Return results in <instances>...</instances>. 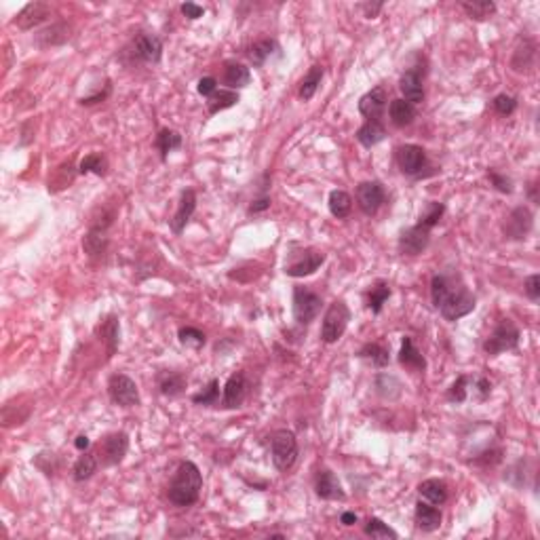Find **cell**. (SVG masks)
<instances>
[{
    "instance_id": "cell-53",
    "label": "cell",
    "mask_w": 540,
    "mask_h": 540,
    "mask_svg": "<svg viewBox=\"0 0 540 540\" xmlns=\"http://www.w3.org/2000/svg\"><path fill=\"white\" fill-rule=\"evenodd\" d=\"M110 91H112V84H108V87H106L104 91H97L95 95H89V97H80V104H82V106H93V104H99V102H104V99L110 95Z\"/></svg>"
},
{
    "instance_id": "cell-47",
    "label": "cell",
    "mask_w": 540,
    "mask_h": 540,
    "mask_svg": "<svg viewBox=\"0 0 540 540\" xmlns=\"http://www.w3.org/2000/svg\"><path fill=\"white\" fill-rule=\"evenodd\" d=\"M492 104H494V110L498 112L500 117H510L517 110V99L513 95H506V93L496 95Z\"/></svg>"
},
{
    "instance_id": "cell-16",
    "label": "cell",
    "mask_w": 540,
    "mask_h": 540,
    "mask_svg": "<svg viewBox=\"0 0 540 540\" xmlns=\"http://www.w3.org/2000/svg\"><path fill=\"white\" fill-rule=\"evenodd\" d=\"M51 15V7L45 5V3H30V5H25L17 17H15V25L19 27V30H34V27H38L40 23H45Z\"/></svg>"
},
{
    "instance_id": "cell-46",
    "label": "cell",
    "mask_w": 540,
    "mask_h": 540,
    "mask_svg": "<svg viewBox=\"0 0 540 540\" xmlns=\"http://www.w3.org/2000/svg\"><path fill=\"white\" fill-rule=\"evenodd\" d=\"M445 213V207L443 203H429V207H426V211L420 215L418 224L426 226V228H431L433 231V226L441 220V215Z\"/></svg>"
},
{
    "instance_id": "cell-3",
    "label": "cell",
    "mask_w": 540,
    "mask_h": 540,
    "mask_svg": "<svg viewBox=\"0 0 540 540\" xmlns=\"http://www.w3.org/2000/svg\"><path fill=\"white\" fill-rule=\"evenodd\" d=\"M323 262H325V253H323V251H319V249H315V247L292 245V247L287 249L283 270H285L287 277L302 279V277H308V274H312V272H317Z\"/></svg>"
},
{
    "instance_id": "cell-14",
    "label": "cell",
    "mask_w": 540,
    "mask_h": 540,
    "mask_svg": "<svg viewBox=\"0 0 540 540\" xmlns=\"http://www.w3.org/2000/svg\"><path fill=\"white\" fill-rule=\"evenodd\" d=\"M397 163H399V169L408 176H418L424 165H426V152L422 146L416 144H403L399 150H397Z\"/></svg>"
},
{
    "instance_id": "cell-4",
    "label": "cell",
    "mask_w": 540,
    "mask_h": 540,
    "mask_svg": "<svg viewBox=\"0 0 540 540\" xmlns=\"http://www.w3.org/2000/svg\"><path fill=\"white\" fill-rule=\"evenodd\" d=\"M351 321V310L344 300H336L329 304L323 323H321V340L325 344H333L344 336Z\"/></svg>"
},
{
    "instance_id": "cell-17",
    "label": "cell",
    "mask_w": 540,
    "mask_h": 540,
    "mask_svg": "<svg viewBox=\"0 0 540 540\" xmlns=\"http://www.w3.org/2000/svg\"><path fill=\"white\" fill-rule=\"evenodd\" d=\"M97 336L102 340V344L106 347V359H112L119 349L121 342V323L117 315H108L99 325H97Z\"/></svg>"
},
{
    "instance_id": "cell-9",
    "label": "cell",
    "mask_w": 540,
    "mask_h": 540,
    "mask_svg": "<svg viewBox=\"0 0 540 540\" xmlns=\"http://www.w3.org/2000/svg\"><path fill=\"white\" fill-rule=\"evenodd\" d=\"M108 395L115 406L121 408H135L139 406V390L137 384L127 374H115L108 380Z\"/></svg>"
},
{
    "instance_id": "cell-39",
    "label": "cell",
    "mask_w": 540,
    "mask_h": 540,
    "mask_svg": "<svg viewBox=\"0 0 540 540\" xmlns=\"http://www.w3.org/2000/svg\"><path fill=\"white\" fill-rule=\"evenodd\" d=\"M78 174H95V176H106L108 174V161L102 152H93V154H87L82 161H80V167H78Z\"/></svg>"
},
{
    "instance_id": "cell-6",
    "label": "cell",
    "mask_w": 540,
    "mask_h": 540,
    "mask_svg": "<svg viewBox=\"0 0 540 540\" xmlns=\"http://www.w3.org/2000/svg\"><path fill=\"white\" fill-rule=\"evenodd\" d=\"M519 329L510 319H500V323L494 327L492 336L483 342V351L490 357H496L504 351H515L519 347Z\"/></svg>"
},
{
    "instance_id": "cell-21",
    "label": "cell",
    "mask_w": 540,
    "mask_h": 540,
    "mask_svg": "<svg viewBox=\"0 0 540 540\" xmlns=\"http://www.w3.org/2000/svg\"><path fill=\"white\" fill-rule=\"evenodd\" d=\"M414 517H416L418 530H422V532H435V530H439L441 519H443L441 510H439L435 504L422 502V500L416 502V513H414Z\"/></svg>"
},
{
    "instance_id": "cell-35",
    "label": "cell",
    "mask_w": 540,
    "mask_h": 540,
    "mask_svg": "<svg viewBox=\"0 0 540 540\" xmlns=\"http://www.w3.org/2000/svg\"><path fill=\"white\" fill-rule=\"evenodd\" d=\"M460 7L471 19H477V21L492 17L498 9L496 3H492V0H473V3H460Z\"/></svg>"
},
{
    "instance_id": "cell-7",
    "label": "cell",
    "mask_w": 540,
    "mask_h": 540,
    "mask_svg": "<svg viewBox=\"0 0 540 540\" xmlns=\"http://www.w3.org/2000/svg\"><path fill=\"white\" fill-rule=\"evenodd\" d=\"M321 296L315 294L310 287L304 285H296L294 287V300H292V310H294V319L300 325H308L317 319V315L321 312Z\"/></svg>"
},
{
    "instance_id": "cell-45",
    "label": "cell",
    "mask_w": 540,
    "mask_h": 540,
    "mask_svg": "<svg viewBox=\"0 0 540 540\" xmlns=\"http://www.w3.org/2000/svg\"><path fill=\"white\" fill-rule=\"evenodd\" d=\"M218 399H220V382L213 378L207 384V388H203L201 392H196L192 397V403H196V406H215Z\"/></svg>"
},
{
    "instance_id": "cell-50",
    "label": "cell",
    "mask_w": 540,
    "mask_h": 540,
    "mask_svg": "<svg viewBox=\"0 0 540 540\" xmlns=\"http://www.w3.org/2000/svg\"><path fill=\"white\" fill-rule=\"evenodd\" d=\"M524 292L532 302L540 300V274H530L524 283Z\"/></svg>"
},
{
    "instance_id": "cell-25",
    "label": "cell",
    "mask_w": 540,
    "mask_h": 540,
    "mask_svg": "<svg viewBox=\"0 0 540 540\" xmlns=\"http://www.w3.org/2000/svg\"><path fill=\"white\" fill-rule=\"evenodd\" d=\"M399 89L403 93V99L410 102V104H420L424 99V87H422V80L420 76L414 72V70H408L401 80H399Z\"/></svg>"
},
{
    "instance_id": "cell-20",
    "label": "cell",
    "mask_w": 540,
    "mask_h": 540,
    "mask_svg": "<svg viewBox=\"0 0 540 540\" xmlns=\"http://www.w3.org/2000/svg\"><path fill=\"white\" fill-rule=\"evenodd\" d=\"M156 384H159V390L161 395L165 397H180L184 395L186 386H188V376L182 374V372H174V369H165L156 376Z\"/></svg>"
},
{
    "instance_id": "cell-30",
    "label": "cell",
    "mask_w": 540,
    "mask_h": 540,
    "mask_svg": "<svg viewBox=\"0 0 540 540\" xmlns=\"http://www.w3.org/2000/svg\"><path fill=\"white\" fill-rule=\"evenodd\" d=\"M329 213L338 220H344L353 211V198L344 190H331L329 192Z\"/></svg>"
},
{
    "instance_id": "cell-40",
    "label": "cell",
    "mask_w": 540,
    "mask_h": 540,
    "mask_svg": "<svg viewBox=\"0 0 540 540\" xmlns=\"http://www.w3.org/2000/svg\"><path fill=\"white\" fill-rule=\"evenodd\" d=\"M359 357H361V359H367V361H372L374 367H386L388 361H390L388 349L382 347V344H376V342L365 344V347L359 351Z\"/></svg>"
},
{
    "instance_id": "cell-52",
    "label": "cell",
    "mask_w": 540,
    "mask_h": 540,
    "mask_svg": "<svg viewBox=\"0 0 540 540\" xmlns=\"http://www.w3.org/2000/svg\"><path fill=\"white\" fill-rule=\"evenodd\" d=\"M182 13H184V17H188V19H198V17H203V13H205V9L201 7V5H194V3H184L182 5Z\"/></svg>"
},
{
    "instance_id": "cell-2",
    "label": "cell",
    "mask_w": 540,
    "mask_h": 540,
    "mask_svg": "<svg viewBox=\"0 0 540 540\" xmlns=\"http://www.w3.org/2000/svg\"><path fill=\"white\" fill-rule=\"evenodd\" d=\"M203 490V475L198 471V467L192 460H184L172 483H169V502H174L176 506H192Z\"/></svg>"
},
{
    "instance_id": "cell-24",
    "label": "cell",
    "mask_w": 540,
    "mask_h": 540,
    "mask_svg": "<svg viewBox=\"0 0 540 540\" xmlns=\"http://www.w3.org/2000/svg\"><path fill=\"white\" fill-rule=\"evenodd\" d=\"M418 492H420V496L426 502H431L435 506H441V504L447 502V486H445V481H441V479H426V481H422L418 486Z\"/></svg>"
},
{
    "instance_id": "cell-1",
    "label": "cell",
    "mask_w": 540,
    "mask_h": 540,
    "mask_svg": "<svg viewBox=\"0 0 540 540\" xmlns=\"http://www.w3.org/2000/svg\"><path fill=\"white\" fill-rule=\"evenodd\" d=\"M431 298L435 308L441 312L445 321H458L475 310V296L454 279L445 274H435L431 281Z\"/></svg>"
},
{
    "instance_id": "cell-23",
    "label": "cell",
    "mask_w": 540,
    "mask_h": 540,
    "mask_svg": "<svg viewBox=\"0 0 540 540\" xmlns=\"http://www.w3.org/2000/svg\"><path fill=\"white\" fill-rule=\"evenodd\" d=\"M386 137V129L384 125L380 123V119H367L361 129L357 131V139H359V144L365 146V148H372L376 144H380V141Z\"/></svg>"
},
{
    "instance_id": "cell-42",
    "label": "cell",
    "mask_w": 540,
    "mask_h": 540,
    "mask_svg": "<svg viewBox=\"0 0 540 540\" xmlns=\"http://www.w3.org/2000/svg\"><path fill=\"white\" fill-rule=\"evenodd\" d=\"M178 338H180V344L188 347V349H203L205 342H207V338L201 329H196V327H182L178 331Z\"/></svg>"
},
{
    "instance_id": "cell-38",
    "label": "cell",
    "mask_w": 540,
    "mask_h": 540,
    "mask_svg": "<svg viewBox=\"0 0 540 540\" xmlns=\"http://www.w3.org/2000/svg\"><path fill=\"white\" fill-rule=\"evenodd\" d=\"M237 102H239V93H237V91L220 89V91H215V93L209 97V102H207L209 115H218V112H222V110H226V108H233Z\"/></svg>"
},
{
    "instance_id": "cell-28",
    "label": "cell",
    "mask_w": 540,
    "mask_h": 540,
    "mask_svg": "<svg viewBox=\"0 0 540 540\" xmlns=\"http://www.w3.org/2000/svg\"><path fill=\"white\" fill-rule=\"evenodd\" d=\"M82 249L84 253L89 255V258H102L108 249V237H106V231L104 228H93L84 235L82 239Z\"/></svg>"
},
{
    "instance_id": "cell-26",
    "label": "cell",
    "mask_w": 540,
    "mask_h": 540,
    "mask_svg": "<svg viewBox=\"0 0 540 540\" xmlns=\"http://www.w3.org/2000/svg\"><path fill=\"white\" fill-rule=\"evenodd\" d=\"M249 80H251V72H249L247 66L237 64V62L226 64V68H224V82H226V87H228L231 91L247 87Z\"/></svg>"
},
{
    "instance_id": "cell-15",
    "label": "cell",
    "mask_w": 540,
    "mask_h": 540,
    "mask_svg": "<svg viewBox=\"0 0 540 540\" xmlns=\"http://www.w3.org/2000/svg\"><path fill=\"white\" fill-rule=\"evenodd\" d=\"M245 397H247V376H245V372H235L228 380H226L222 406L226 410L241 408Z\"/></svg>"
},
{
    "instance_id": "cell-19",
    "label": "cell",
    "mask_w": 540,
    "mask_h": 540,
    "mask_svg": "<svg viewBox=\"0 0 540 540\" xmlns=\"http://www.w3.org/2000/svg\"><path fill=\"white\" fill-rule=\"evenodd\" d=\"M315 492L323 500H344L347 498L342 486H340V481H338V477L329 469L319 471L317 481H315Z\"/></svg>"
},
{
    "instance_id": "cell-44",
    "label": "cell",
    "mask_w": 540,
    "mask_h": 540,
    "mask_svg": "<svg viewBox=\"0 0 540 540\" xmlns=\"http://www.w3.org/2000/svg\"><path fill=\"white\" fill-rule=\"evenodd\" d=\"M469 386H471V376H458L447 388V401L451 403H465L469 397Z\"/></svg>"
},
{
    "instance_id": "cell-49",
    "label": "cell",
    "mask_w": 540,
    "mask_h": 540,
    "mask_svg": "<svg viewBox=\"0 0 540 540\" xmlns=\"http://www.w3.org/2000/svg\"><path fill=\"white\" fill-rule=\"evenodd\" d=\"M471 384L477 392V399L479 401H486L490 392H492V382L488 378H483V376H477V378H471Z\"/></svg>"
},
{
    "instance_id": "cell-48",
    "label": "cell",
    "mask_w": 540,
    "mask_h": 540,
    "mask_svg": "<svg viewBox=\"0 0 540 540\" xmlns=\"http://www.w3.org/2000/svg\"><path fill=\"white\" fill-rule=\"evenodd\" d=\"M488 178H490L492 186H494L498 192H502V194H510V192H513V182H510V178L498 174L496 169H490V172H488Z\"/></svg>"
},
{
    "instance_id": "cell-12",
    "label": "cell",
    "mask_w": 540,
    "mask_h": 540,
    "mask_svg": "<svg viewBox=\"0 0 540 540\" xmlns=\"http://www.w3.org/2000/svg\"><path fill=\"white\" fill-rule=\"evenodd\" d=\"M384 203V188L380 182H363L357 186V205L365 215H376Z\"/></svg>"
},
{
    "instance_id": "cell-51",
    "label": "cell",
    "mask_w": 540,
    "mask_h": 540,
    "mask_svg": "<svg viewBox=\"0 0 540 540\" xmlns=\"http://www.w3.org/2000/svg\"><path fill=\"white\" fill-rule=\"evenodd\" d=\"M196 91L201 93V95H205V97H211V95L218 91V80H215L213 76L201 78V80H198V84H196Z\"/></svg>"
},
{
    "instance_id": "cell-27",
    "label": "cell",
    "mask_w": 540,
    "mask_h": 540,
    "mask_svg": "<svg viewBox=\"0 0 540 540\" xmlns=\"http://www.w3.org/2000/svg\"><path fill=\"white\" fill-rule=\"evenodd\" d=\"M399 363L408 369H416V372H424V367H426V361L422 357V353L416 349L414 344V340L410 336L403 338V342H401V351H399Z\"/></svg>"
},
{
    "instance_id": "cell-11",
    "label": "cell",
    "mask_w": 540,
    "mask_h": 540,
    "mask_svg": "<svg viewBox=\"0 0 540 540\" xmlns=\"http://www.w3.org/2000/svg\"><path fill=\"white\" fill-rule=\"evenodd\" d=\"M431 243V228H426L422 224L410 226L399 235V251L403 255H418L422 253Z\"/></svg>"
},
{
    "instance_id": "cell-32",
    "label": "cell",
    "mask_w": 540,
    "mask_h": 540,
    "mask_svg": "<svg viewBox=\"0 0 540 540\" xmlns=\"http://www.w3.org/2000/svg\"><path fill=\"white\" fill-rule=\"evenodd\" d=\"M323 72H325V70H323V66H319V64H315V66L308 70V74L304 76V80H302V84H300V91H298L300 99H304V102H310V99H312V95L317 93L319 84H321Z\"/></svg>"
},
{
    "instance_id": "cell-43",
    "label": "cell",
    "mask_w": 540,
    "mask_h": 540,
    "mask_svg": "<svg viewBox=\"0 0 540 540\" xmlns=\"http://www.w3.org/2000/svg\"><path fill=\"white\" fill-rule=\"evenodd\" d=\"M376 390L384 397V399H395V397H399V392H401V384L395 376L380 374L376 378Z\"/></svg>"
},
{
    "instance_id": "cell-41",
    "label": "cell",
    "mask_w": 540,
    "mask_h": 540,
    "mask_svg": "<svg viewBox=\"0 0 540 540\" xmlns=\"http://www.w3.org/2000/svg\"><path fill=\"white\" fill-rule=\"evenodd\" d=\"M365 534L367 536H372V538H390V540H397L399 538V534H397L388 524H384L382 519L378 517H369L367 524H365Z\"/></svg>"
},
{
    "instance_id": "cell-13",
    "label": "cell",
    "mask_w": 540,
    "mask_h": 540,
    "mask_svg": "<svg viewBox=\"0 0 540 540\" xmlns=\"http://www.w3.org/2000/svg\"><path fill=\"white\" fill-rule=\"evenodd\" d=\"M133 55L146 64H159L163 58V40L156 34L139 32L133 38Z\"/></svg>"
},
{
    "instance_id": "cell-55",
    "label": "cell",
    "mask_w": 540,
    "mask_h": 540,
    "mask_svg": "<svg viewBox=\"0 0 540 540\" xmlns=\"http://www.w3.org/2000/svg\"><path fill=\"white\" fill-rule=\"evenodd\" d=\"M382 7H384L382 3H374V5H372V3H363V5H359V9L365 13V17H367V19H374V17H378V13L382 11Z\"/></svg>"
},
{
    "instance_id": "cell-31",
    "label": "cell",
    "mask_w": 540,
    "mask_h": 540,
    "mask_svg": "<svg viewBox=\"0 0 540 540\" xmlns=\"http://www.w3.org/2000/svg\"><path fill=\"white\" fill-rule=\"evenodd\" d=\"M277 51H279L277 40H272V38H262V40L251 45V49H249V60H251V64H253L255 68H260V66L266 64L268 58H272Z\"/></svg>"
},
{
    "instance_id": "cell-29",
    "label": "cell",
    "mask_w": 540,
    "mask_h": 540,
    "mask_svg": "<svg viewBox=\"0 0 540 540\" xmlns=\"http://www.w3.org/2000/svg\"><path fill=\"white\" fill-rule=\"evenodd\" d=\"M388 115H390L392 125L406 127V125H410V123L416 119V108H414V104H410V102H406L403 97H399V99H392V102H390Z\"/></svg>"
},
{
    "instance_id": "cell-36",
    "label": "cell",
    "mask_w": 540,
    "mask_h": 540,
    "mask_svg": "<svg viewBox=\"0 0 540 540\" xmlns=\"http://www.w3.org/2000/svg\"><path fill=\"white\" fill-rule=\"evenodd\" d=\"M97 467H99V460L93 456V454H82V456H80V458L74 462V467H72V477H74V481H87V479H91V477L95 475Z\"/></svg>"
},
{
    "instance_id": "cell-10",
    "label": "cell",
    "mask_w": 540,
    "mask_h": 540,
    "mask_svg": "<svg viewBox=\"0 0 540 540\" xmlns=\"http://www.w3.org/2000/svg\"><path fill=\"white\" fill-rule=\"evenodd\" d=\"M532 226H534V215L528 207L521 205V207H515L504 218L502 233L510 241H526L528 235L532 233Z\"/></svg>"
},
{
    "instance_id": "cell-34",
    "label": "cell",
    "mask_w": 540,
    "mask_h": 540,
    "mask_svg": "<svg viewBox=\"0 0 540 540\" xmlns=\"http://www.w3.org/2000/svg\"><path fill=\"white\" fill-rule=\"evenodd\" d=\"M156 148L161 152V161H167L169 152L182 148V135L174 129H161L156 135Z\"/></svg>"
},
{
    "instance_id": "cell-57",
    "label": "cell",
    "mask_w": 540,
    "mask_h": 540,
    "mask_svg": "<svg viewBox=\"0 0 540 540\" xmlns=\"http://www.w3.org/2000/svg\"><path fill=\"white\" fill-rule=\"evenodd\" d=\"M340 521H342L344 526H355L357 524V515L353 513V510H347V513H342V517H340Z\"/></svg>"
},
{
    "instance_id": "cell-56",
    "label": "cell",
    "mask_w": 540,
    "mask_h": 540,
    "mask_svg": "<svg viewBox=\"0 0 540 540\" xmlns=\"http://www.w3.org/2000/svg\"><path fill=\"white\" fill-rule=\"evenodd\" d=\"M74 445H76V449H80V451H82V449H87V447L91 445V441H89V437H87V435H78V437H76V441H74Z\"/></svg>"
},
{
    "instance_id": "cell-22",
    "label": "cell",
    "mask_w": 540,
    "mask_h": 540,
    "mask_svg": "<svg viewBox=\"0 0 540 540\" xmlns=\"http://www.w3.org/2000/svg\"><path fill=\"white\" fill-rule=\"evenodd\" d=\"M386 99L384 87H374L359 99V112L365 119H378L386 108Z\"/></svg>"
},
{
    "instance_id": "cell-54",
    "label": "cell",
    "mask_w": 540,
    "mask_h": 540,
    "mask_svg": "<svg viewBox=\"0 0 540 540\" xmlns=\"http://www.w3.org/2000/svg\"><path fill=\"white\" fill-rule=\"evenodd\" d=\"M270 207V198L268 196H260V198H255V201L249 205V213L253 215V213H262V211H266Z\"/></svg>"
},
{
    "instance_id": "cell-18",
    "label": "cell",
    "mask_w": 540,
    "mask_h": 540,
    "mask_svg": "<svg viewBox=\"0 0 540 540\" xmlns=\"http://www.w3.org/2000/svg\"><path fill=\"white\" fill-rule=\"evenodd\" d=\"M196 209V192L192 188H186L180 196V203H178V211L172 220V231L176 235H182L184 228H186V224L190 222L192 213Z\"/></svg>"
},
{
    "instance_id": "cell-5",
    "label": "cell",
    "mask_w": 540,
    "mask_h": 540,
    "mask_svg": "<svg viewBox=\"0 0 540 540\" xmlns=\"http://www.w3.org/2000/svg\"><path fill=\"white\" fill-rule=\"evenodd\" d=\"M270 454H272V462L279 471H290L296 460H298V439L292 431L281 429L272 433L270 437Z\"/></svg>"
},
{
    "instance_id": "cell-8",
    "label": "cell",
    "mask_w": 540,
    "mask_h": 540,
    "mask_svg": "<svg viewBox=\"0 0 540 540\" xmlns=\"http://www.w3.org/2000/svg\"><path fill=\"white\" fill-rule=\"evenodd\" d=\"M129 451V437L127 433L119 431V433H110L106 435L99 445H97V460L102 467H115L119 462H123V458L127 456Z\"/></svg>"
},
{
    "instance_id": "cell-37",
    "label": "cell",
    "mask_w": 540,
    "mask_h": 540,
    "mask_svg": "<svg viewBox=\"0 0 540 540\" xmlns=\"http://www.w3.org/2000/svg\"><path fill=\"white\" fill-rule=\"evenodd\" d=\"M534 55H536L534 43L524 40V47L515 49V55H513V62H510V66H513L515 72H526V70H530L534 66Z\"/></svg>"
},
{
    "instance_id": "cell-33",
    "label": "cell",
    "mask_w": 540,
    "mask_h": 540,
    "mask_svg": "<svg viewBox=\"0 0 540 540\" xmlns=\"http://www.w3.org/2000/svg\"><path fill=\"white\" fill-rule=\"evenodd\" d=\"M390 298V285L386 281H376L372 287H369V292H367V306H369V310L374 312V315H380V310H382V306H384V302Z\"/></svg>"
},
{
    "instance_id": "cell-58",
    "label": "cell",
    "mask_w": 540,
    "mask_h": 540,
    "mask_svg": "<svg viewBox=\"0 0 540 540\" xmlns=\"http://www.w3.org/2000/svg\"><path fill=\"white\" fill-rule=\"evenodd\" d=\"M536 188H538V186H536V182H532V184H530V190H528V192H530V201H532V203H538V194H536Z\"/></svg>"
}]
</instances>
